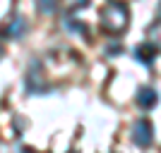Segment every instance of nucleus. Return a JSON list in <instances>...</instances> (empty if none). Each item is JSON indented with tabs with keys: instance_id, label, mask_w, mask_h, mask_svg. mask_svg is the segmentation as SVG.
<instances>
[{
	"instance_id": "0eeeda50",
	"label": "nucleus",
	"mask_w": 161,
	"mask_h": 153,
	"mask_svg": "<svg viewBox=\"0 0 161 153\" xmlns=\"http://www.w3.org/2000/svg\"><path fill=\"white\" fill-rule=\"evenodd\" d=\"M36 7H39L43 14H51V12H55L58 3H55V0H36Z\"/></svg>"
},
{
	"instance_id": "9b49d317",
	"label": "nucleus",
	"mask_w": 161,
	"mask_h": 153,
	"mask_svg": "<svg viewBox=\"0 0 161 153\" xmlns=\"http://www.w3.org/2000/svg\"><path fill=\"white\" fill-rule=\"evenodd\" d=\"M0 58H3V46H0Z\"/></svg>"
},
{
	"instance_id": "39448f33",
	"label": "nucleus",
	"mask_w": 161,
	"mask_h": 153,
	"mask_svg": "<svg viewBox=\"0 0 161 153\" xmlns=\"http://www.w3.org/2000/svg\"><path fill=\"white\" fill-rule=\"evenodd\" d=\"M135 100H137V105H140V108H147V110H149V108L156 105V91L152 86H142L140 91H137V98H135Z\"/></svg>"
},
{
	"instance_id": "1a4fd4ad",
	"label": "nucleus",
	"mask_w": 161,
	"mask_h": 153,
	"mask_svg": "<svg viewBox=\"0 0 161 153\" xmlns=\"http://www.w3.org/2000/svg\"><path fill=\"white\" fill-rule=\"evenodd\" d=\"M118 50H120V46H111V48H108V50H106V53L111 55V53H118Z\"/></svg>"
},
{
	"instance_id": "f257e3e1",
	"label": "nucleus",
	"mask_w": 161,
	"mask_h": 153,
	"mask_svg": "<svg viewBox=\"0 0 161 153\" xmlns=\"http://www.w3.org/2000/svg\"><path fill=\"white\" fill-rule=\"evenodd\" d=\"M99 19H101V29H103L106 33H111V36H120V33L128 29L130 12H128V7H125V3L113 0V3L103 5Z\"/></svg>"
},
{
	"instance_id": "6e6552de",
	"label": "nucleus",
	"mask_w": 161,
	"mask_h": 153,
	"mask_svg": "<svg viewBox=\"0 0 161 153\" xmlns=\"http://www.w3.org/2000/svg\"><path fill=\"white\" fill-rule=\"evenodd\" d=\"M89 5V0H70V3H67V7H70V10H80V7H87Z\"/></svg>"
},
{
	"instance_id": "423d86ee",
	"label": "nucleus",
	"mask_w": 161,
	"mask_h": 153,
	"mask_svg": "<svg viewBox=\"0 0 161 153\" xmlns=\"http://www.w3.org/2000/svg\"><path fill=\"white\" fill-rule=\"evenodd\" d=\"M65 27H67V31H72V33H82V36L87 33V27H84L82 22H77V19L72 22V17H67V19H65Z\"/></svg>"
},
{
	"instance_id": "9d476101",
	"label": "nucleus",
	"mask_w": 161,
	"mask_h": 153,
	"mask_svg": "<svg viewBox=\"0 0 161 153\" xmlns=\"http://www.w3.org/2000/svg\"><path fill=\"white\" fill-rule=\"evenodd\" d=\"M19 153H31V151H29V148H24V151H19Z\"/></svg>"
},
{
	"instance_id": "20e7f679",
	"label": "nucleus",
	"mask_w": 161,
	"mask_h": 153,
	"mask_svg": "<svg viewBox=\"0 0 161 153\" xmlns=\"http://www.w3.org/2000/svg\"><path fill=\"white\" fill-rule=\"evenodd\" d=\"M154 58H156V46H152V43H140L135 48V60L142 65H152Z\"/></svg>"
},
{
	"instance_id": "f03ea898",
	"label": "nucleus",
	"mask_w": 161,
	"mask_h": 153,
	"mask_svg": "<svg viewBox=\"0 0 161 153\" xmlns=\"http://www.w3.org/2000/svg\"><path fill=\"white\" fill-rule=\"evenodd\" d=\"M132 141L137 146H142V148L152 146V141H154V129H152V125H149L147 120H137L132 125Z\"/></svg>"
},
{
	"instance_id": "7ed1b4c3",
	"label": "nucleus",
	"mask_w": 161,
	"mask_h": 153,
	"mask_svg": "<svg viewBox=\"0 0 161 153\" xmlns=\"http://www.w3.org/2000/svg\"><path fill=\"white\" fill-rule=\"evenodd\" d=\"M24 33H27V19H24V17H19V14L10 17V22H7L5 29H3V36H5V38H12V41L22 38Z\"/></svg>"
}]
</instances>
